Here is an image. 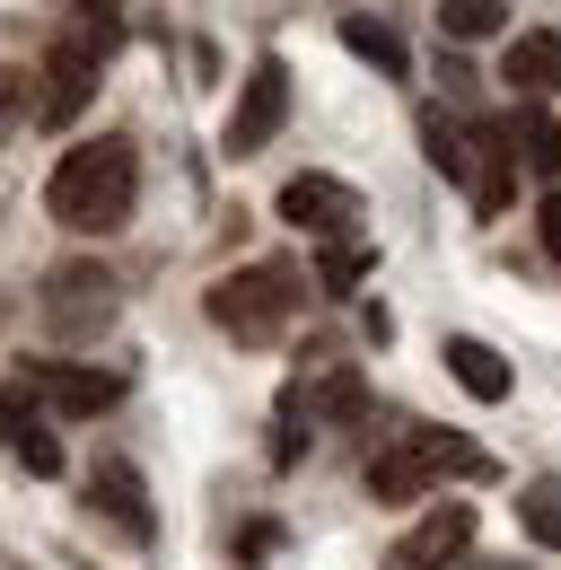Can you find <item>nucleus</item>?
I'll return each mask as SVG.
<instances>
[{
  "mask_svg": "<svg viewBox=\"0 0 561 570\" xmlns=\"http://www.w3.org/2000/svg\"><path fill=\"white\" fill-rule=\"evenodd\" d=\"M280 124H289V62H280V53H255V71L237 79V106H228L219 149H228V158H264Z\"/></svg>",
  "mask_w": 561,
  "mask_h": 570,
  "instance_id": "4",
  "label": "nucleus"
},
{
  "mask_svg": "<svg viewBox=\"0 0 561 570\" xmlns=\"http://www.w3.org/2000/svg\"><path fill=\"white\" fill-rule=\"evenodd\" d=\"M465 544H474V509H465V500H439L430 518H413V527L386 544V570H447Z\"/></svg>",
  "mask_w": 561,
  "mask_h": 570,
  "instance_id": "6",
  "label": "nucleus"
},
{
  "mask_svg": "<svg viewBox=\"0 0 561 570\" xmlns=\"http://www.w3.org/2000/svg\"><path fill=\"white\" fill-rule=\"evenodd\" d=\"M439 27L456 36V45H483L509 27V0H439Z\"/></svg>",
  "mask_w": 561,
  "mask_h": 570,
  "instance_id": "19",
  "label": "nucleus"
},
{
  "mask_svg": "<svg viewBox=\"0 0 561 570\" xmlns=\"http://www.w3.org/2000/svg\"><path fill=\"white\" fill-rule=\"evenodd\" d=\"M368 264H377V255H368L360 237H334V246L316 255V289H334V298H351V289L368 282Z\"/></svg>",
  "mask_w": 561,
  "mask_h": 570,
  "instance_id": "18",
  "label": "nucleus"
},
{
  "mask_svg": "<svg viewBox=\"0 0 561 570\" xmlns=\"http://www.w3.org/2000/svg\"><path fill=\"white\" fill-rule=\"evenodd\" d=\"M544 255L561 264V194H544Z\"/></svg>",
  "mask_w": 561,
  "mask_h": 570,
  "instance_id": "24",
  "label": "nucleus"
},
{
  "mask_svg": "<svg viewBox=\"0 0 561 570\" xmlns=\"http://www.w3.org/2000/svg\"><path fill=\"white\" fill-rule=\"evenodd\" d=\"M280 219L334 246V237H351V228H360V194H351L343 176H289V185H280Z\"/></svg>",
  "mask_w": 561,
  "mask_h": 570,
  "instance_id": "7",
  "label": "nucleus"
},
{
  "mask_svg": "<svg viewBox=\"0 0 561 570\" xmlns=\"http://www.w3.org/2000/svg\"><path fill=\"white\" fill-rule=\"evenodd\" d=\"M439 360H447V377H456L474 404H509V386H518V377H509V360L491 352V343H474V334H447Z\"/></svg>",
  "mask_w": 561,
  "mask_h": 570,
  "instance_id": "14",
  "label": "nucleus"
},
{
  "mask_svg": "<svg viewBox=\"0 0 561 570\" xmlns=\"http://www.w3.org/2000/svg\"><path fill=\"white\" fill-rule=\"evenodd\" d=\"M518 518H526V535H535V544H561V483H553V474L518 492Z\"/></svg>",
  "mask_w": 561,
  "mask_h": 570,
  "instance_id": "20",
  "label": "nucleus"
},
{
  "mask_svg": "<svg viewBox=\"0 0 561 570\" xmlns=\"http://www.w3.org/2000/svg\"><path fill=\"white\" fill-rule=\"evenodd\" d=\"M97 71H106V53H97L88 36H62V45L45 53V124H53V132L97 97Z\"/></svg>",
  "mask_w": 561,
  "mask_h": 570,
  "instance_id": "8",
  "label": "nucleus"
},
{
  "mask_svg": "<svg viewBox=\"0 0 561 570\" xmlns=\"http://www.w3.org/2000/svg\"><path fill=\"white\" fill-rule=\"evenodd\" d=\"M18 386H27L36 404L70 413V422H88V413H115V404H124V377H115V368H79V360H27V368H18Z\"/></svg>",
  "mask_w": 561,
  "mask_h": 570,
  "instance_id": "5",
  "label": "nucleus"
},
{
  "mask_svg": "<svg viewBox=\"0 0 561 570\" xmlns=\"http://www.w3.org/2000/svg\"><path fill=\"white\" fill-rule=\"evenodd\" d=\"M9 456L27 465V474H62V439L45 422H27V430H9Z\"/></svg>",
  "mask_w": 561,
  "mask_h": 570,
  "instance_id": "21",
  "label": "nucleus"
},
{
  "mask_svg": "<svg viewBox=\"0 0 561 570\" xmlns=\"http://www.w3.org/2000/svg\"><path fill=\"white\" fill-rule=\"evenodd\" d=\"M70 36H88L97 53H115L124 45V0H79V27Z\"/></svg>",
  "mask_w": 561,
  "mask_h": 570,
  "instance_id": "22",
  "label": "nucleus"
},
{
  "mask_svg": "<svg viewBox=\"0 0 561 570\" xmlns=\"http://www.w3.org/2000/svg\"><path fill=\"white\" fill-rule=\"evenodd\" d=\"M0 325H9V289H0Z\"/></svg>",
  "mask_w": 561,
  "mask_h": 570,
  "instance_id": "25",
  "label": "nucleus"
},
{
  "mask_svg": "<svg viewBox=\"0 0 561 570\" xmlns=\"http://www.w3.org/2000/svg\"><path fill=\"white\" fill-rule=\"evenodd\" d=\"M509 141H518V167H526V176H561V124L544 106H518V115H509Z\"/></svg>",
  "mask_w": 561,
  "mask_h": 570,
  "instance_id": "15",
  "label": "nucleus"
},
{
  "mask_svg": "<svg viewBox=\"0 0 561 570\" xmlns=\"http://www.w3.org/2000/svg\"><path fill=\"white\" fill-rule=\"evenodd\" d=\"M45 212L62 219L70 237H115V228H132V212H140V141L97 132V141L62 149V167H53V185H45Z\"/></svg>",
  "mask_w": 561,
  "mask_h": 570,
  "instance_id": "1",
  "label": "nucleus"
},
{
  "mask_svg": "<svg viewBox=\"0 0 561 570\" xmlns=\"http://www.w3.org/2000/svg\"><path fill=\"white\" fill-rule=\"evenodd\" d=\"M430 492H439V456L421 448V430L368 456V500H430Z\"/></svg>",
  "mask_w": 561,
  "mask_h": 570,
  "instance_id": "10",
  "label": "nucleus"
},
{
  "mask_svg": "<svg viewBox=\"0 0 561 570\" xmlns=\"http://www.w3.org/2000/svg\"><path fill=\"white\" fill-rule=\"evenodd\" d=\"M88 509H97L106 527H124L132 544H149V535H158V509H149V483H140V465H124V456H106V465L88 474Z\"/></svg>",
  "mask_w": 561,
  "mask_h": 570,
  "instance_id": "9",
  "label": "nucleus"
},
{
  "mask_svg": "<svg viewBox=\"0 0 561 570\" xmlns=\"http://www.w3.org/2000/svg\"><path fill=\"white\" fill-rule=\"evenodd\" d=\"M421 158L447 176V185H465L474 176V124H447V115H421Z\"/></svg>",
  "mask_w": 561,
  "mask_h": 570,
  "instance_id": "16",
  "label": "nucleus"
},
{
  "mask_svg": "<svg viewBox=\"0 0 561 570\" xmlns=\"http://www.w3.org/2000/svg\"><path fill=\"white\" fill-rule=\"evenodd\" d=\"M500 79L518 88V106H544V97L561 88V27H526V36H509Z\"/></svg>",
  "mask_w": 561,
  "mask_h": 570,
  "instance_id": "12",
  "label": "nucleus"
},
{
  "mask_svg": "<svg viewBox=\"0 0 561 570\" xmlns=\"http://www.w3.org/2000/svg\"><path fill=\"white\" fill-rule=\"evenodd\" d=\"M45 325L62 334V343H88V334H106L115 325V307H124V282L106 273V264H88V255H70V264H53L45 273Z\"/></svg>",
  "mask_w": 561,
  "mask_h": 570,
  "instance_id": "3",
  "label": "nucleus"
},
{
  "mask_svg": "<svg viewBox=\"0 0 561 570\" xmlns=\"http://www.w3.org/2000/svg\"><path fill=\"white\" fill-rule=\"evenodd\" d=\"M307 289H316V282H307L289 255H264V264L219 273V282L203 289V316L228 334V343H273V334H289V316H298Z\"/></svg>",
  "mask_w": 561,
  "mask_h": 570,
  "instance_id": "2",
  "label": "nucleus"
},
{
  "mask_svg": "<svg viewBox=\"0 0 561 570\" xmlns=\"http://www.w3.org/2000/svg\"><path fill=\"white\" fill-rule=\"evenodd\" d=\"M465 194H474L483 219L509 212V194H518V141H509V124H474V176H465Z\"/></svg>",
  "mask_w": 561,
  "mask_h": 570,
  "instance_id": "11",
  "label": "nucleus"
},
{
  "mask_svg": "<svg viewBox=\"0 0 561 570\" xmlns=\"http://www.w3.org/2000/svg\"><path fill=\"white\" fill-rule=\"evenodd\" d=\"M421 448L439 456V474H491L483 448H465V439H447V430H421Z\"/></svg>",
  "mask_w": 561,
  "mask_h": 570,
  "instance_id": "23",
  "label": "nucleus"
},
{
  "mask_svg": "<svg viewBox=\"0 0 561 570\" xmlns=\"http://www.w3.org/2000/svg\"><path fill=\"white\" fill-rule=\"evenodd\" d=\"M343 45L360 53V62H368V71H386V79L413 71V62H404V36H395L386 18H360V9H351V18H343Z\"/></svg>",
  "mask_w": 561,
  "mask_h": 570,
  "instance_id": "17",
  "label": "nucleus"
},
{
  "mask_svg": "<svg viewBox=\"0 0 561 570\" xmlns=\"http://www.w3.org/2000/svg\"><path fill=\"white\" fill-rule=\"evenodd\" d=\"M316 413H325V422H360V413H368V386H360V368L325 360V368H316L307 386H289V422L307 430Z\"/></svg>",
  "mask_w": 561,
  "mask_h": 570,
  "instance_id": "13",
  "label": "nucleus"
}]
</instances>
